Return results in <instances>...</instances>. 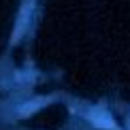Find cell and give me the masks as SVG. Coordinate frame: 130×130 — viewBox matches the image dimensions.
<instances>
[{"mask_svg":"<svg viewBox=\"0 0 130 130\" xmlns=\"http://www.w3.org/2000/svg\"><path fill=\"white\" fill-rule=\"evenodd\" d=\"M28 13H30V4H24V9H21L19 13V19H17V28H15V34H13V43L21 36V32L26 28V19H28Z\"/></svg>","mask_w":130,"mask_h":130,"instance_id":"1","label":"cell"},{"mask_svg":"<svg viewBox=\"0 0 130 130\" xmlns=\"http://www.w3.org/2000/svg\"><path fill=\"white\" fill-rule=\"evenodd\" d=\"M43 105H47V98H36L34 102H28V105H24L21 107V111H19V115H30V113H34L39 107Z\"/></svg>","mask_w":130,"mask_h":130,"instance_id":"2","label":"cell"},{"mask_svg":"<svg viewBox=\"0 0 130 130\" xmlns=\"http://www.w3.org/2000/svg\"><path fill=\"white\" fill-rule=\"evenodd\" d=\"M92 122H94L98 128H115V122L109 120L107 115H94V117H92Z\"/></svg>","mask_w":130,"mask_h":130,"instance_id":"3","label":"cell"},{"mask_svg":"<svg viewBox=\"0 0 130 130\" xmlns=\"http://www.w3.org/2000/svg\"><path fill=\"white\" fill-rule=\"evenodd\" d=\"M128 126H130V117H128Z\"/></svg>","mask_w":130,"mask_h":130,"instance_id":"4","label":"cell"}]
</instances>
